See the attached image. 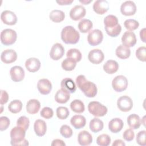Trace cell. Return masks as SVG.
I'll list each match as a JSON object with an SVG mask.
<instances>
[{
	"instance_id": "obj_26",
	"label": "cell",
	"mask_w": 146,
	"mask_h": 146,
	"mask_svg": "<svg viewBox=\"0 0 146 146\" xmlns=\"http://www.w3.org/2000/svg\"><path fill=\"white\" fill-rule=\"evenodd\" d=\"M127 124L132 129H138L141 125V120L139 115L136 114H131L127 117Z\"/></svg>"
},
{
	"instance_id": "obj_37",
	"label": "cell",
	"mask_w": 146,
	"mask_h": 146,
	"mask_svg": "<svg viewBox=\"0 0 146 146\" xmlns=\"http://www.w3.org/2000/svg\"><path fill=\"white\" fill-rule=\"evenodd\" d=\"M76 62L68 58H67L65 59H64L62 62V64H61L62 68L68 71L73 70L76 67Z\"/></svg>"
},
{
	"instance_id": "obj_20",
	"label": "cell",
	"mask_w": 146,
	"mask_h": 146,
	"mask_svg": "<svg viewBox=\"0 0 146 146\" xmlns=\"http://www.w3.org/2000/svg\"><path fill=\"white\" fill-rule=\"evenodd\" d=\"M26 69L30 72L38 71L40 67V62L38 58H30L26 60L25 62Z\"/></svg>"
},
{
	"instance_id": "obj_8",
	"label": "cell",
	"mask_w": 146,
	"mask_h": 146,
	"mask_svg": "<svg viewBox=\"0 0 146 146\" xmlns=\"http://www.w3.org/2000/svg\"><path fill=\"white\" fill-rule=\"evenodd\" d=\"M117 106L119 110L123 112L129 111L133 107V102L131 98L127 95L120 97L117 101Z\"/></svg>"
},
{
	"instance_id": "obj_33",
	"label": "cell",
	"mask_w": 146,
	"mask_h": 146,
	"mask_svg": "<svg viewBox=\"0 0 146 146\" xmlns=\"http://www.w3.org/2000/svg\"><path fill=\"white\" fill-rule=\"evenodd\" d=\"M92 26V22L88 19H83L78 23V29L82 33H88L91 30Z\"/></svg>"
},
{
	"instance_id": "obj_32",
	"label": "cell",
	"mask_w": 146,
	"mask_h": 146,
	"mask_svg": "<svg viewBox=\"0 0 146 146\" xmlns=\"http://www.w3.org/2000/svg\"><path fill=\"white\" fill-rule=\"evenodd\" d=\"M49 18L52 22L58 23L63 21L64 19L65 14L62 10H54L50 12Z\"/></svg>"
},
{
	"instance_id": "obj_45",
	"label": "cell",
	"mask_w": 146,
	"mask_h": 146,
	"mask_svg": "<svg viewBox=\"0 0 146 146\" xmlns=\"http://www.w3.org/2000/svg\"><path fill=\"white\" fill-rule=\"evenodd\" d=\"M40 115L42 117L48 119L53 116L54 112L52 108L48 107H45L42 109Z\"/></svg>"
},
{
	"instance_id": "obj_21",
	"label": "cell",
	"mask_w": 146,
	"mask_h": 146,
	"mask_svg": "<svg viewBox=\"0 0 146 146\" xmlns=\"http://www.w3.org/2000/svg\"><path fill=\"white\" fill-rule=\"evenodd\" d=\"M78 141L80 145H88L92 142V135L87 131H82L78 134Z\"/></svg>"
},
{
	"instance_id": "obj_53",
	"label": "cell",
	"mask_w": 146,
	"mask_h": 146,
	"mask_svg": "<svg viewBox=\"0 0 146 146\" xmlns=\"http://www.w3.org/2000/svg\"><path fill=\"white\" fill-rule=\"evenodd\" d=\"M140 39L143 42H145V29L143 28L140 31Z\"/></svg>"
},
{
	"instance_id": "obj_41",
	"label": "cell",
	"mask_w": 146,
	"mask_h": 146,
	"mask_svg": "<svg viewBox=\"0 0 146 146\" xmlns=\"http://www.w3.org/2000/svg\"><path fill=\"white\" fill-rule=\"evenodd\" d=\"M17 125L18 127H20L23 128L25 131L27 130L29 125H30V120L28 117L25 116H22L19 117L17 121Z\"/></svg>"
},
{
	"instance_id": "obj_46",
	"label": "cell",
	"mask_w": 146,
	"mask_h": 146,
	"mask_svg": "<svg viewBox=\"0 0 146 146\" xmlns=\"http://www.w3.org/2000/svg\"><path fill=\"white\" fill-rule=\"evenodd\" d=\"M145 133H146V131L145 130L141 131L137 133L136 140L137 143L139 145L141 146H145L146 145Z\"/></svg>"
},
{
	"instance_id": "obj_50",
	"label": "cell",
	"mask_w": 146,
	"mask_h": 146,
	"mask_svg": "<svg viewBox=\"0 0 146 146\" xmlns=\"http://www.w3.org/2000/svg\"><path fill=\"white\" fill-rule=\"evenodd\" d=\"M52 146H65L66 144L64 142L60 139H55L52 141L51 144Z\"/></svg>"
},
{
	"instance_id": "obj_56",
	"label": "cell",
	"mask_w": 146,
	"mask_h": 146,
	"mask_svg": "<svg viewBox=\"0 0 146 146\" xmlns=\"http://www.w3.org/2000/svg\"><path fill=\"white\" fill-rule=\"evenodd\" d=\"M2 110H3V107H2V106H1V112H2Z\"/></svg>"
},
{
	"instance_id": "obj_5",
	"label": "cell",
	"mask_w": 146,
	"mask_h": 146,
	"mask_svg": "<svg viewBox=\"0 0 146 146\" xmlns=\"http://www.w3.org/2000/svg\"><path fill=\"white\" fill-rule=\"evenodd\" d=\"M17 38V34L15 30L11 29H6L1 33V43L5 46L14 44Z\"/></svg>"
},
{
	"instance_id": "obj_3",
	"label": "cell",
	"mask_w": 146,
	"mask_h": 146,
	"mask_svg": "<svg viewBox=\"0 0 146 146\" xmlns=\"http://www.w3.org/2000/svg\"><path fill=\"white\" fill-rule=\"evenodd\" d=\"M79 38V33L71 26L64 27L61 31V39L66 44H76Z\"/></svg>"
},
{
	"instance_id": "obj_42",
	"label": "cell",
	"mask_w": 146,
	"mask_h": 146,
	"mask_svg": "<svg viewBox=\"0 0 146 146\" xmlns=\"http://www.w3.org/2000/svg\"><path fill=\"white\" fill-rule=\"evenodd\" d=\"M60 133L65 138H70L72 136L73 132L71 127L67 125H63L60 128Z\"/></svg>"
},
{
	"instance_id": "obj_55",
	"label": "cell",
	"mask_w": 146,
	"mask_h": 146,
	"mask_svg": "<svg viewBox=\"0 0 146 146\" xmlns=\"http://www.w3.org/2000/svg\"><path fill=\"white\" fill-rule=\"evenodd\" d=\"M144 117H145V116H144V117H143V120H144V119H144ZM143 124H144V125H145V121H144V122H143Z\"/></svg>"
},
{
	"instance_id": "obj_38",
	"label": "cell",
	"mask_w": 146,
	"mask_h": 146,
	"mask_svg": "<svg viewBox=\"0 0 146 146\" xmlns=\"http://www.w3.org/2000/svg\"><path fill=\"white\" fill-rule=\"evenodd\" d=\"M124 26L127 30L131 31L137 29L139 26V23L135 19H128L124 21Z\"/></svg>"
},
{
	"instance_id": "obj_40",
	"label": "cell",
	"mask_w": 146,
	"mask_h": 146,
	"mask_svg": "<svg viewBox=\"0 0 146 146\" xmlns=\"http://www.w3.org/2000/svg\"><path fill=\"white\" fill-rule=\"evenodd\" d=\"M56 113L57 117L59 119L64 120L66 119L69 116L70 112L67 107L60 106L57 108Z\"/></svg>"
},
{
	"instance_id": "obj_30",
	"label": "cell",
	"mask_w": 146,
	"mask_h": 146,
	"mask_svg": "<svg viewBox=\"0 0 146 146\" xmlns=\"http://www.w3.org/2000/svg\"><path fill=\"white\" fill-rule=\"evenodd\" d=\"M89 126H90V130L92 132L96 133L103 129L104 124L102 120H101L98 118L95 117V118H93L90 121Z\"/></svg>"
},
{
	"instance_id": "obj_6",
	"label": "cell",
	"mask_w": 146,
	"mask_h": 146,
	"mask_svg": "<svg viewBox=\"0 0 146 146\" xmlns=\"http://www.w3.org/2000/svg\"><path fill=\"white\" fill-rule=\"evenodd\" d=\"M128 82L127 78L123 75H117L115 76L112 82L113 89L118 92L125 90L128 87Z\"/></svg>"
},
{
	"instance_id": "obj_52",
	"label": "cell",
	"mask_w": 146,
	"mask_h": 146,
	"mask_svg": "<svg viewBox=\"0 0 146 146\" xmlns=\"http://www.w3.org/2000/svg\"><path fill=\"white\" fill-rule=\"evenodd\" d=\"M112 145V146H118V145L119 146H125V144L123 140H121L120 139H117L113 141Z\"/></svg>"
},
{
	"instance_id": "obj_25",
	"label": "cell",
	"mask_w": 146,
	"mask_h": 146,
	"mask_svg": "<svg viewBox=\"0 0 146 146\" xmlns=\"http://www.w3.org/2000/svg\"><path fill=\"white\" fill-rule=\"evenodd\" d=\"M40 107V102L36 99H30L26 104L27 112L31 115L36 113Z\"/></svg>"
},
{
	"instance_id": "obj_18",
	"label": "cell",
	"mask_w": 146,
	"mask_h": 146,
	"mask_svg": "<svg viewBox=\"0 0 146 146\" xmlns=\"http://www.w3.org/2000/svg\"><path fill=\"white\" fill-rule=\"evenodd\" d=\"M109 9V4L106 0H97L93 5V10L98 14H104Z\"/></svg>"
},
{
	"instance_id": "obj_35",
	"label": "cell",
	"mask_w": 146,
	"mask_h": 146,
	"mask_svg": "<svg viewBox=\"0 0 146 146\" xmlns=\"http://www.w3.org/2000/svg\"><path fill=\"white\" fill-rule=\"evenodd\" d=\"M22 108V103L19 100H14L11 101L8 106L9 110L13 113L19 112Z\"/></svg>"
},
{
	"instance_id": "obj_51",
	"label": "cell",
	"mask_w": 146,
	"mask_h": 146,
	"mask_svg": "<svg viewBox=\"0 0 146 146\" xmlns=\"http://www.w3.org/2000/svg\"><path fill=\"white\" fill-rule=\"evenodd\" d=\"M74 2V0H59L56 1V2L59 5H69Z\"/></svg>"
},
{
	"instance_id": "obj_7",
	"label": "cell",
	"mask_w": 146,
	"mask_h": 146,
	"mask_svg": "<svg viewBox=\"0 0 146 146\" xmlns=\"http://www.w3.org/2000/svg\"><path fill=\"white\" fill-rule=\"evenodd\" d=\"M103 39V33L99 29L91 30L89 32L87 36V41L88 43L92 46H95L100 44Z\"/></svg>"
},
{
	"instance_id": "obj_22",
	"label": "cell",
	"mask_w": 146,
	"mask_h": 146,
	"mask_svg": "<svg viewBox=\"0 0 146 146\" xmlns=\"http://www.w3.org/2000/svg\"><path fill=\"white\" fill-rule=\"evenodd\" d=\"M123 126L124 123L123 120L118 117L112 119L108 123V128L110 131L115 133L120 132L123 128Z\"/></svg>"
},
{
	"instance_id": "obj_19",
	"label": "cell",
	"mask_w": 146,
	"mask_h": 146,
	"mask_svg": "<svg viewBox=\"0 0 146 146\" xmlns=\"http://www.w3.org/2000/svg\"><path fill=\"white\" fill-rule=\"evenodd\" d=\"M61 88L68 93H74L76 90V86L73 80L69 78H64L60 83Z\"/></svg>"
},
{
	"instance_id": "obj_9",
	"label": "cell",
	"mask_w": 146,
	"mask_h": 146,
	"mask_svg": "<svg viewBox=\"0 0 146 146\" xmlns=\"http://www.w3.org/2000/svg\"><path fill=\"white\" fill-rule=\"evenodd\" d=\"M120 11L123 15L125 16L133 15L136 11V6L133 1H127L121 4Z\"/></svg>"
},
{
	"instance_id": "obj_2",
	"label": "cell",
	"mask_w": 146,
	"mask_h": 146,
	"mask_svg": "<svg viewBox=\"0 0 146 146\" xmlns=\"http://www.w3.org/2000/svg\"><path fill=\"white\" fill-rule=\"evenodd\" d=\"M26 131L18 126L14 127L10 131V144L13 146L29 145L28 141L25 139Z\"/></svg>"
},
{
	"instance_id": "obj_34",
	"label": "cell",
	"mask_w": 146,
	"mask_h": 146,
	"mask_svg": "<svg viewBox=\"0 0 146 146\" xmlns=\"http://www.w3.org/2000/svg\"><path fill=\"white\" fill-rule=\"evenodd\" d=\"M70 108L75 113H80L84 112L85 107L83 102L79 99H75L70 103Z\"/></svg>"
},
{
	"instance_id": "obj_1",
	"label": "cell",
	"mask_w": 146,
	"mask_h": 146,
	"mask_svg": "<svg viewBox=\"0 0 146 146\" xmlns=\"http://www.w3.org/2000/svg\"><path fill=\"white\" fill-rule=\"evenodd\" d=\"M76 83L78 87L88 98H94L96 96L98 89L96 84L86 79L83 75H80L76 78Z\"/></svg>"
},
{
	"instance_id": "obj_16",
	"label": "cell",
	"mask_w": 146,
	"mask_h": 146,
	"mask_svg": "<svg viewBox=\"0 0 146 146\" xmlns=\"http://www.w3.org/2000/svg\"><path fill=\"white\" fill-rule=\"evenodd\" d=\"M17 59V52L12 49H7L2 52L1 55V61L5 63L9 64L14 62Z\"/></svg>"
},
{
	"instance_id": "obj_10",
	"label": "cell",
	"mask_w": 146,
	"mask_h": 146,
	"mask_svg": "<svg viewBox=\"0 0 146 146\" xmlns=\"http://www.w3.org/2000/svg\"><path fill=\"white\" fill-rule=\"evenodd\" d=\"M137 39L136 35L132 31H125L121 37L122 45L127 47H131L135 45L136 43Z\"/></svg>"
},
{
	"instance_id": "obj_36",
	"label": "cell",
	"mask_w": 146,
	"mask_h": 146,
	"mask_svg": "<svg viewBox=\"0 0 146 146\" xmlns=\"http://www.w3.org/2000/svg\"><path fill=\"white\" fill-rule=\"evenodd\" d=\"M67 58H71L75 61L79 62L82 59V55L80 51L76 48H71L67 52L66 54Z\"/></svg>"
},
{
	"instance_id": "obj_13",
	"label": "cell",
	"mask_w": 146,
	"mask_h": 146,
	"mask_svg": "<svg viewBox=\"0 0 146 146\" xmlns=\"http://www.w3.org/2000/svg\"><path fill=\"white\" fill-rule=\"evenodd\" d=\"M1 21L6 25H14L17 22V17L15 14L10 10H5L1 14Z\"/></svg>"
},
{
	"instance_id": "obj_27",
	"label": "cell",
	"mask_w": 146,
	"mask_h": 146,
	"mask_svg": "<svg viewBox=\"0 0 146 146\" xmlns=\"http://www.w3.org/2000/svg\"><path fill=\"white\" fill-rule=\"evenodd\" d=\"M119 68L118 63L114 60H108L103 65L104 71L108 74L115 73Z\"/></svg>"
},
{
	"instance_id": "obj_29",
	"label": "cell",
	"mask_w": 146,
	"mask_h": 146,
	"mask_svg": "<svg viewBox=\"0 0 146 146\" xmlns=\"http://www.w3.org/2000/svg\"><path fill=\"white\" fill-rule=\"evenodd\" d=\"M70 98V94L64 91L62 88L59 90L55 96V101L60 104H64L67 103Z\"/></svg>"
},
{
	"instance_id": "obj_48",
	"label": "cell",
	"mask_w": 146,
	"mask_h": 146,
	"mask_svg": "<svg viewBox=\"0 0 146 146\" xmlns=\"http://www.w3.org/2000/svg\"><path fill=\"white\" fill-rule=\"evenodd\" d=\"M134 137H135V133L132 129L131 128L127 129L123 134V139L127 141H132L134 139Z\"/></svg>"
},
{
	"instance_id": "obj_44",
	"label": "cell",
	"mask_w": 146,
	"mask_h": 146,
	"mask_svg": "<svg viewBox=\"0 0 146 146\" xmlns=\"http://www.w3.org/2000/svg\"><path fill=\"white\" fill-rule=\"evenodd\" d=\"M105 30H106L107 34L109 36H110L111 37H116L120 34V33L121 31V27L120 25L118 24V25L114 28L108 29H105Z\"/></svg>"
},
{
	"instance_id": "obj_4",
	"label": "cell",
	"mask_w": 146,
	"mask_h": 146,
	"mask_svg": "<svg viewBox=\"0 0 146 146\" xmlns=\"http://www.w3.org/2000/svg\"><path fill=\"white\" fill-rule=\"evenodd\" d=\"M88 110L91 114L96 117H101L106 115L107 108L99 102L92 101L89 103Z\"/></svg>"
},
{
	"instance_id": "obj_54",
	"label": "cell",
	"mask_w": 146,
	"mask_h": 146,
	"mask_svg": "<svg viewBox=\"0 0 146 146\" xmlns=\"http://www.w3.org/2000/svg\"><path fill=\"white\" fill-rule=\"evenodd\" d=\"M80 3H82L84 5H87L88 3H90L91 2H92V0H90V1H86V0H84V1H79Z\"/></svg>"
},
{
	"instance_id": "obj_23",
	"label": "cell",
	"mask_w": 146,
	"mask_h": 146,
	"mask_svg": "<svg viewBox=\"0 0 146 146\" xmlns=\"http://www.w3.org/2000/svg\"><path fill=\"white\" fill-rule=\"evenodd\" d=\"M34 129L37 136H44L47 131V125L46 122L43 120L37 119L34 123Z\"/></svg>"
},
{
	"instance_id": "obj_28",
	"label": "cell",
	"mask_w": 146,
	"mask_h": 146,
	"mask_svg": "<svg viewBox=\"0 0 146 146\" xmlns=\"http://www.w3.org/2000/svg\"><path fill=\"white\" fill-rule=\"evenodd\" d=\"M115 54L119 58L121 59H125L129 57L131 55V50L129 48L120 44L116 48Z\"/></svg>"
},
{
	"instance_id": "obj_31",
	"label": "cell",
	"mask_w": 146,
	"mask_h": 146,
	"mask_svg": "<svg viewBox=\"0 0 146 146\" xmlns=\"http://www.w3.org/2000/svg\"><path fill=\"white\" fill-rule=\"evenodd\" d=\"M104 29H112L114 28L118 25L117 18L113 15H108L104 19Z\"/></svg>"
},
{
	"instance_id": "obj_39",
	"label": "cell",
	"mask_w": 146,
	"mask_h": 146,
	"mask_svg": "<svg viewBox=\"0 0 146 146\" xmlns=\"http://www.w3.org/2000/svg\"><path fill=\"white\" fill-rule=\"evenodd\" d=\"M111 137L107 134H102L96 139V143L100 146H108L111 143Z\"/></svg>"
},
{
	"instance_id": "obj_24",
	"label": "cell",
	"mask_w": 146,
	"mask_h": 146,
	"mask_svg": "<svg viewBox=\"0 0 146 146\" xmlns=\"http://www.w3.org/2000/svg\"><path fill=\"white\" fill-rule=\"evenodd\" d=\"M70 123L75 129H80L86 125V120L84 116L81 115H76L71 118Z\"/></svg>"
},
{
	"instance_id": "obj_15",
	"label": "cell",
	"mask_w": 146,
	"mask_h": 146,
	"mask_svg": "<svg viewBox=\"0 0 146 146\" xmlns=\"http://www.w3.org/2000/svg\"><path fill=\"white\" fill-rule=\"evenodd\" d=\"M10 75L12 80L15 82H19L24 79L25 71L21 66H15L10 69Z\"/></svg>"
},
{
	"instance_id": "obj_14",
	"label": "cell",
	"mask_w": 146,
	"mask_h": 146,
	"mask_svg": "<svg viewBox=\"0 0 146 146\" xmlns=\"http://www.w3.org/2000/svg\"><path fill=\"white\" fill-rule=\"evenodd\" d=\"M86 13V9L82 5H76L70 11V17L74 21H78L83 18Z\"/></svg>"
},
{
	"instance_id": "obj_17",
	"label": "cell",
	"mask_w": 146,
	"mask_h": 146,
	"mask_svg": "<svg viewBox=\"0 0 146 146\" xmlns=\"http://www.w3.org/2000/svg\"><path fill=\"white\" fill-rule=\"evenodd\" d=\"M37 88L41 94L47 95L52 90V84L47 79H41L38 82Z\"/></svg>"
},
{
	"instance_id": "obj_43",
	"label": "cell",
	"mask_w": 146,
	"mask_h": 146,
	"mask_svg": "<svg viewBox=\"0 0 146 146\" xmlns=\"http://www.w3.org/2000/svg\"><path fill=\"white\" fill-rule=\"evenodd\" d=\"M136 58L141 62H145L146 59V47L141 46L139 47L136 51Z\"/></svg>"
},
{
	"instance_id": "obj_12",
	"label": "cell",
	"mask_w": 146,
	"mask_h": 146,
	"mask_svg": "<svg viewBox=\"0 0 146 146\" xmlns=\"http://www.w3.org/2000/svg\"><path fill=\"white\" fill-rule=\"evenodd\" d=\"M64 54V48L62 44L59 43H55L51 47L50 52V58L54 60H59Z\"/></svg>"
},
{
	"instance_id": "obj_11",
	"label": "cell",
	"mask_w": 146,
	"mask_h": 146,
	"mask_svg": "<svg viewBox=\"0 0 146 146\" xmlns=\"http://www.w3.org/2000/svg\"><path fill=\"white\" fill-rule=\"evenodd\" d=\"M88 59L92 63L98 64L103 61L104 55L102 50L99 49H94L89 52Z\"/></svg>"
},
{
	"instance_id": "obj_47",
	"label": "cell",
	"mask_w": 146,
	"mask_h": 146,
	"mask_svg": "<svg viewBox=\"0 0 146 146\" xmlns=\"http://www.w3.org/2000/svg\"><path fill=\"white\" fill-rule=\"evenodd\" d=\"M10 121L6 116H1L0 117V130L1 131H5L10 125Z\"/></svg>"
},
{
	"instance_id": "obj_49",
	"label": "cell",
	"mask_w": 146,
	"mask_h": 146,
	"mask_svg": "<svg viewBox=\"0 0 146 146\" xmlns=\"http://www.w3.org/2000/svg\"><path fill=\"white\" fill-rule=\"evenodd\" d=\"M9 100V95L5 90H1V99L0 103L1 105L6 104Z\"/></svg>"
}]
</instances>
